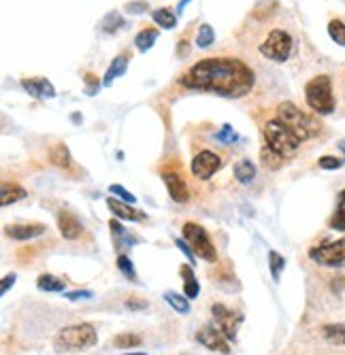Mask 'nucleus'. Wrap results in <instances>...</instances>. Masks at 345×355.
<instances>
[{
  "label": "nucleus",
  "mask_w": 345,
  "mask_h": 355,
  "mask_svg": "<svg viewBox=\"0 0 345 355\" xmlns=\"http://www.w3.org/2000/svg\"><path fill=\"white\" fill-rule=\"evenodd\" d=\"M117 270L126 277L128 281H133V283H139V277H137V272H135V266H133V260L128 255H124V253H119L117 255Z\"/></svg>",
  "instance_id": "nucleus-29"
},
{
  "label": "nucleus",
  "mask_w": 345,
  "mask_h": 355,
  "mask_svg": "<svg viewBox=\"0 0 345 355\" xmlns=\"http://www.w3.org/2000/svg\"><path fill=\"white\" fill-rule=\"evenodd\" d=\"M322 336L330 343V345H345V326L339 324H330L322 328Z\"/></svg>",
  "instance_id": "nucleus-27"
},
{
  "label": "nucleus",
  "mask_w": 345,
  "mask_h": 355,
  "mask_svg": "<svg viewBox=\"0 0 345 355\" xmlns=\"http://www.w3.org/2000/svg\"><path fill=\"white\" fill-rule=\"evenodd\" d=\"M339 149H341V151L345 153V141H341V143H339Z\"/></svg>",
  "instance_id": "nucleus-45"
},
{
  "label": "nucleus",
  "mask_w": 345,
  "mask_h": 355,
  "mask_svg": "<svg viewBox=\"0 0 345 355\" xmlns=\"http://www.w3.org/2000/svg\"><path fill=\"white\" fill-rule=\"evenodd\" d=\"M175 245L179 247V251L181 253H185V257L190 260V264H194V257H196V253L192 251V247H190V243H187L185 239L181 241V239H175Z\"/></svg>",
  "instance_id": "nucleus-38"
},
{
  "label": "nucleus",
  "mask_w": 345,
  "mask_h": 355,
  "mask_svg": "<svg viewBox=\"0 0 345 355\" xmlns=\"http://www.w3.org/2000/svg\"><path fill=\"white\" fill-rule=\"evenodd\" d=\"M141 343H143V338L137 336V334H131V332L119 334V336L113 338V345H115L117 349H133V347H139Z\"/></svg>",
  "instance_id": "nucleus-34"
},
{
  "label": "nucleus",
  "mask_w": 345,
  "mask_h": 355,
  "mask_svg": "<svg viewBox=\"0 0 345 355\" xmlns=\"http://www.w3.org/2000/svg\"><path fill=\"white\" fill-rule=\"evenodd\" d=\"M215 141H217V143L233 145L235 141H239V137H237V132L233 130V125H230V123H226V125H222V130L215 132Z\"/></svg>",
  "instance_id": "nucleus-35"
},
{
  "label": "nucleus",
  "mask_w": 345,
  "mask_h": 355,
  "mask_svg": "<svg viewBox=\"0 0 345 355\" xmlns=\"http://www.w3.org/2000/svg\"><path fill=\"white\" fill-rule=\"evenodd\" d=\"M22 87L35 96V98H53L56 96V87L51 85V81L39 77V79H22Z\"/></svg>",
  "instance_id": "nucleus-16"
},
{
  "label": "nucleus",
  "mask_w": 345,
  "mask_h": 355,
  "mask_svg": "<svg viewBox=\"0 0 345 355\" xmlns=\"http://www.w3.org/2000/svg\"><path fill=\"white\" fill-rule=\"evenodd\" d=\"M109 191L113 193V196H119V200H124V202H131V205H135V202H137V198L133 196V193H131L126 187L117 185V183H115V185H111V187H109Z\"/></svg>",
  "instance_id": "nucleus-37"
},
{
  "label": "nucleus",
  "mask_w": 345,
  "mask_h": 355,
  "mask_svg": "<svg viewBox=\"0 0 345 355\" xmlns=\"http://www.w3.org/2000/svg\"><path fill=\"white\" fill-rule=\"evenodd\" d=\"M269 268H271V277L273 281H279L281 279V270L286 268V260L284 255H279L277 251H269Z\"/></svg>",
  "instance_id": "nucleus-30"
},
{
  "label": "nucleus",
  "mask_w": 345,
  "mask_h": 355,
  "mask_svg": "<svg viewBox=\"0 0 345 355\" xmlns=\"http://www.w3.org/2000/svg\"><path fill=\"white\" fill-rule=\"evenodd\" d=\"M292 51H294V39L290 32L281 30V28L271 30L264 37V41L260 43V53L267 60L277 62V64H284L286 60H290Z\"/></svg>",
  "instance_id": "nucleus-6"
},
{
  "label": "nucleus",
  "mask_w": 345,
  "mask_h": 355,
  "mask_svg": "<svg viewBox=\"0 0 345 355\" xmlns=\"http://www.w3.org/2000/svg\"><path fill=\"white\" fill-rule=\"evenodd\" d=\"M56 221H58V230H60L62 239H67V241H77V239L83 234V225H81V221H79L73 213H69V211H60L58 217H56Z\"/></svg>",
  "instance_id": "nucleus-12"
},
{
  "label": "nucleus",
  "mask_w": 345,
  "mask_h": 355,
  "mask_svg": "<svg viewBox=\"0 0 345 355\" xmlns=\"http://www.w3.org/2000/svg\"><path fill=\"white\" fill-rule=\"evenodd\" d=\"M211 315H213V326L222 332L228 340H235L237 338V330H239V324L243 321L241 315H237L235 311H230L228 306L224 304H213L211 306Z\"/></svg>",
  "instance_id": "nucleus-9"
},
{
  "label": "nucleus",
  "mask_w": 345,
  "mask_h": 355,
  "mask_svg": "<svg viewBox=\"0 0 345 355\" xmlns=\"http://www.w3.org/2000/svg\"><path fill=\"white\" fill-rule=\"evenodd\" d=\"M126 69H128V55H117V58L111 62V67L107 69V73H105L103 85L109 87L117 77H121L124 73H126Z\"/></svg>",
  "instance_id": "nucleus-20"
},
{
  "label": "nucleus",
  "mask_w": 345,
  "mask_h": 355,
  "mask_svg": "<svg viewBox=\"0 0 345 355\" xmlns=\"http://www.w3.org/2000/svg\"><path fill=\"white\" fill-rule=\"evenodd\" d=\"M49 162L58 168H71L73 166V157L71 151L65 143H58L49 149Z\"/></svg>",
  "instance_id": "nucleus-19"
},
{
  "label": "nucleus",
  "mask_w": 345,
  "mask_h": 355,
  "mask_svg": "<svg viewBox=\"0 0 345 355\" xmlns=\"http://www.w3.org/2000/svg\"><path fill=\"white\" fill-rule=\"evenodd\" d=\"M99 343V334L90 324H77L62 328L53 338V349L58 353H71V351H83L87 347H94Z\"/></svg>",
  "instance_id": "nucleus-4"
},
{
  "label": "nucleus",
  "mask_w": 345,
  "mask_h": 355,
  "mask_svg": "<svg viewBox=\"0 0 345 355\" xmlns=\"http://www.w3.org/2000/svg\"><path fill=\"white\" fill-rule=\"evenodd\" d=\"M155 41H158V30L145 28V30H141L139 35H137L135 45H137V49H139V51H147V49H151V47H153V43H155Z\"/></svg>",
  "instance_id": "nucleus-25"
},
{
  "label": "nucleus",
  "mask_w": 345,
  "mask_h": 355,
  "mask_svg": "<svg viewBox=\"0 0 345 355\" xmlns=\"http://www.w3.org/2000/svg\"><path fill=\"white\" fill-rule=\"evenodd\" d=\"M99 89H101L99 79L87 73V75H85V94H87V96H94V94H99Z\"/></svg>",
  "instance_id": "nucleus-39"
},
{
  "label": "nucleus",
  "mask_w": 345,
  "mask_h": 355,
  "mask_svg": "<svg viewBox=\"0 0 345 355\" xmlns=\"http://www.w3.org/2000/svg\"><path fill=\"white\" fill-rule=\"evenodd\" d=\"M262 137H264V147H269L273 153H277L281 159L294 157L301 149V139L290 130V128L279 121L277 117L269 119L262 128Z\"/></svg>",
  "instance_id": "nucleus-2"
},
{
  "label": "nucleus",
  "mask_w": 345,
  "mask_h": 355,
  "mask_svg": "<svg viewBox=\"0 0 345 355\" xmlns=\"http://www.w3.org/2000/svg\"><path fill=\"white\" fill-rule=\"evenodd\" d=\"M107 207L115 217H119L124 221H145V215L141 211L133 209L131 202H124V200H117L111 196V198H107Z\"/></svg>",
  "instance_id": "nucleus-15"
},
{
  "label": "nucleus",
  "mask_w": 345,
  "mask_h": 355,
  "mask_svg": "<svg viewBox=\"0 0 345 355\" xmlns=\"http://www.w3.org/2000/svg\"><path fill=\"white\" fill-rule=\"evenodd\" d=\"M320 168H324V171H339V168H343L345 166V159L343 157H333V155H324V157H320Z\"/></svg>",
  "instance_id": "nucleus-36"
},
{
  "label": "nucleus",
  "mask_w": 345,
  "mask_h": 355,
  "mask_svg": "<svg viewBox=\"0 0 345 355\" xmlns=\"http://www.w3.org/2000/svg\"><path fill=\"white\" fill-rule=\"evenodd\" d=\"M67 298L69 300H85V298H92V292H90V289H81V292H69Z\"/></svg>",
  "instance_id": "nucleus-43"
},
{
  "label": "nucleus",
  "mask_w": 345,
  "mask_h": 355,
  "mask_svg": "<svg viewBox=\"0 0 345 355\" xmlns=\"http://www.w3.org/2000/svg\"><path fill=\"white\" fill-rule=\"evenodd\" d=\"M149 7H147V3L145 0H135V3H128L126 5V13H131V15H141V13H145Z\"/></svg>",
  "instance_id": "nucleus-40"
},
{
  "label": "nucleus",
  "mask_w": 345,
  "mask_h": 355,
  "mask_svg": "<svg viewBox=\"0 0 345 355\" xmlns=\"http://www.w3.org/2000/svg\"><path fill=\"white\" fill-rule=\"evenodd\" d=\"M275 117L284 121L301 141H309L320 135V123L292 103H281L275 111Z\"/></svg>",
  "instance_id": "nucleus-3"
},
{
  "label": "nucleus",
  "mask_w": 345,
  "mask_h": 355,
  "mask_svg": "<svg viewBox=\"0 0 345 355\" xmlns=\"http://www.w3.org/2000/svg\"><path fill=\"white\" fill-rule=\"evenodd\" d=\"M165 300H167L177 313H181V315H187V313H190V298H187L185 294L179 296V294H175V292H167V294H165Z\"/></svg>",
  "instance_id": "nucleus-28"
},
{
  "label": "nucleus",
  "mask_w": 345,
  "mask_h": 355,
  "mask_svg": "<svg viewBox=\"0 0 345 355\" xmlns=\"http://www.w3.org/2000/svg\"><path fill=\"white\" fill-rule=\"evenodd\" d=\"M254 177H256V166H254L252 159H247V157L239 159V162L235 164V179L239 183L247 185V183L254 181Z\"/></svg>",
  "instance_id": "nucleus-21"
},
{
  "label": "nucleus",
  "mask_w": 345,
  "mask_h": 355,
  "mask_svg": "<svg viewBox=\"0 0 345 355\" xmlns=\"http://www.w3.org/2000/svg\"><path fill=\"white\" fill-rule=\"evenodd\" d=\"M183 239L190 243L192 251L196 253V257H201V260L205 262H215L217 260V251H215V245L211 243L207 230L203 228V225L194 223V221H187L183 223Z\"/></svg>",
  "instance_id": "nucleus-7"
},
{
  "label": "nucleus",
  "mask_w": 345,
  "mask_h": 355,
  "mask_svg": "<svg viewBox=\"0 0 345 355\" xmlns=\"http://www.w3.org/2000/svg\"><path fill=\"white\" fill-rule=\"evenodd\" d=\"M222 166H224V162H222V157H219L217 153H213V151H201L192 159V175L196 179H201V181H207V179H211Z\"/></svg>",
  "instance_id": "nucleus-10"
},
{
  "label": "nucleus",
  "mask_w": 345,
  "mask_h": 355,
  "mask_svg": "<svg viewBox=\"0 0 345 355\" xmlns=\"http://www.w3.org/2000/svg\"><path fill=\"white\" fill-rule=\"evenodd\" d=\"M305 101L311 111L318 115H330L335 111V96H333V81L328 75L313 77L305 85Z\"/></svg>",
  "instance_id": "nucleus-5"
},
{
  "label": "nucleus",
  "mask_w": 345,
  "mask_h": 355,
  "mask_svg": "<svg viewBox=\"0 0 345 355\" xmlns=\"http://www.w3.org/2000/svg\"><path fill=\"white\" fill-rule=\"evenodd\" d=\"M162 181H165V185H167V189H169V196H171L175 202L183 205V202L190 200V189H187L185 181H183L179 175H175V173H165V175H162Z\"/></svg>",
  "instance_id": "nucleus-14"
},
{
  "label": "nucleus",
  "mask_w": 345,
  "mask_h": 355,
  "mask_svg": "<svg viewBox=\"0 0 345 355\" xmlns=\"http://www.w3.org/2000/svg\"><path fill=\"white\" fill-rule=\"evenodd\" d=\"M179 272H181V277H183V294H185L187 298H190V300L199 298V294H201V285H199V281H196V277H194L192 264H181Z\"/></svg>",
  "instance_id": "nucleus-17"
},
{
  "label": "nucleus",
  "mask_w": 345,
  "mask_h": 355,
  "mask_svg": "<svg viewBox=\"0 0 345 355\" xmlns=\"http://www.w3.org/2000/svg\"><path fill=\"white\" fill-rule=\"evenodd\" d=\"M45 225L41 223H17V225H7L5 234L13 241H33L45 234Z\"/></svg>",
  "instance_id": "nucleus-13"
},
{
  "label": "nucleus",
  "mask_w": 345,
  "mask_h": 355,
  "mask_svg": "<svg viewBox=\"0 0 345 355\" xmlns=\"http://www.w3.org/2000/svg\"><path fill=\"white\" fill-rule=\"evenodd\" d=\"M124 26H126V21H124V17L117 13V11H111L103 17L101 21V30L105 32V35H115L117 30H121Z\"/></svg>",
  "instance_id": "nucleus-23"
},
{
  "label": "nucleus",
  "mask_w": 345,
  "mask_h": 355,
  "mask_svg": "<svg viewBox=\"0 0 345 355\" xmlns=\"http://www.w3.org/2000/svg\"><path fill=\"white\" fill-rule=\"evenodd\" d=\"M37 287L41 289V292H65L67 283L58 277H53V275H41L37 279Z\"/></svg>",
  "instance_id": "nucleus-22"
},
{
  "label": "nucleus",
  "mask_w": 345,
  "mask_h": 355,
  "mask_svg": "<svg viewBox=\"0 0 345 355\" xmlns=\"http://www.w3.org/2000/svg\"><path fill=\"white\" fill-rule=\"evenodd\" d=\"M149 304L145 302V300H137V298H131V300H126V309H131V311H143V309H147Z\"/></svg>",
  "instance_id": "nucleus-41"
},
{
  "label": "nucleus",
  "mask_w": 345,
  "mask_h": 355,
  "mask_svg": "<svg viewBox=\"0 0 345 355\" xmlns=\"http://www.w3.org/2000/svg\"><path fill=\"white\" fill-rule=\"evenodd\" d=\"M213 41H215V32H213V28H211L209 24H203V26L199 28V35H196V45H199L201 49H207V47L213 45Z\"/></svg>",
  "instance_id": "nucleus-32"
},
{
  "label": "nucleus",
  "mask_w": 345,
  "mask_h": 355,
  "mask_svg": "<svg viewBox=\"0 0 345 355\" xmlns=\"http://www.w3.org/2000/svg\"><path fill=\"white\" fill-rule=\"evenodd\" d=\"M309 260L328 268H345V236L335 243L309 249Z\"/></svg>",
  "instance_id": "nucleus-8"
},
{
  "label": "nucleus",
  "mask_w": 345,
  "mask_h": 355,
  "mask_svg": "<svg viewBox=\"0 0 345 355\" xmlns=\"http://www.w3.org/2000/svg\"><path fill=\"white\" fill-rule=\"evenodd\" d=\"M328 35H330V39H333L337 45L345 47V24H343L341 19H333V21L328 24Z\"/></svg>",
  "instance_id": "nucleus-33"
},
{
  "label": "nucleus",
  "mask_w": 345,
  "mask_h": 355,
  "mask_svg": "<svg viewBox=\"0 0 345 355\" xmlns=\"http://www.w3.org/2000/svg\"><path fill=\"white\" fill-rule=\"evenodd\" d=\"M187 3H192V0H179V5H177V11L181 13V11L185 9V5H187Z\"/></svg>",
  "instance_id": "nucleus-44"
},
{
  "label": "nucleus",
  "mask_w": 345,
  "mask_h": 355,
  "mask_svg": "<svg viewBox=\"0 0 345 355\" xmlns=\"http://www.w3.org/2000/svg\"><path fill=\"white\" fill-rule=\"evenodd\" d=\"M330 228L345 232V189L339 193V205H337V211L330 219Z\"/></svg>",
  "instance_id": "nucleus-26"
},
{
  "label": "nucleus",
  "mask_w": 345,
  "mask_h": 355,
  "mask_svg": "<svg viewBox=\"0 0 345 355\" xmlns=\"http://www.w3.org/2000/svg\"><path fill=\"white\" fill-rule=\"evenodd\" d=\"M109 230H111V236H113V241H115V247H117V249H121V247H124V243L133 245V243H137V241H139V239L128 236V234H126V230L121 228V223H119V221H115V219H111V221H109Z\"/></svg>",
  "instance_id": "nucleus-24"
},
{
  "label": "nucleus",
  "mask_w": 345,
  "mask_h": 355,
  "mask_svg": "<svg viewBox=\"0 0 345 355\" xmlns=\"http://www.w3.org/2000/svg\"><path fill=\"white\" fill-rule=\"evenodd\" d=\"M15 279H17L15 275H7V277L3 279V285H0V294L5 296V294L9 292V287H13V285H15Z\"/></svg>",
  "instance_id": "nucleus-42"
},
{
  "label": "nucleus",
  "mask_w": 345,
  "mask_h": 355,
  "mask_svg": "<svg viewBox=\"0 0 345 355\" xmlns=\"http://www.w3.org/2000/svg\"><path fill=\"white\" fill-rule=\"evenodd\" d=\"M26 196H28V191L24 187H19L17 183H3V187H0V205L3 207L15 205V202L24 200Z\"/></svg>",
  "instance_id": "nucleus-18"
},
{
  "label": "nucleus",
  "mask_w": 345,
  "mask_h": 355,
  "mask_svg": "<svg viewBox=\"0 0 345 355\" xmlns=\"http://www.w3.org/2000/svg\"><path fill=\"white\" fill-rule=\"evenodd\" d=\"M151 19H153L155 24H158V26L167 28V30H171V28L177 26V17H175V13H171L169 9H155V11L151 13Z\"/></svg>",
  "instance_id": "nucleus-31"
},
{
  "label": "nucleus",
  "mask_w": 345,
  "mask_h": 355,
  "mask_svg": "<svg viewBox=\"0 0 345 355\" xmlns=\"http://www.w3.org/2000/svg\"><path fill=\"white\" fill-rule=\"evenodd\" d=\"M179 83L187 89L211 92L224 98H243L256 85L254 69L239 58H205L183 73Z\"/></svg>",
  "instance_id": "nucleus-1"
},
{
  "label": "nucleus",
  "mask_w": 345,
  "mask_h": 355,
  "mask_svg": "<svg viewBox=\"0 0 345 355\" xmlns=\"http://www.w3.org/2000/svg\"><path fill=\"white\" fill-rule=\"evenodd\" d=\"M196 340L201 345H205L209 351H217V353H230V345H228V338L219 332L213 324L201 328L196 332Z\"/></svg>",
  "instance_id": "nucleus-11"
}]
</instances>
